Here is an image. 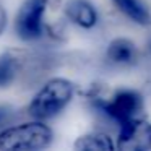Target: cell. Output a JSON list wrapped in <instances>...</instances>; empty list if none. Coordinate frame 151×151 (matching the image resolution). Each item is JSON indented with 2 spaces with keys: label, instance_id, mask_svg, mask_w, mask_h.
Instances as JSON below:
<instances>
[{
  "label": "cell",
  "instance_id": "1",
  "mask_svg": "<svg viewBox=\"0 0 151 151\" xmlns=\"http://www.w3.org/2000/svg\"><path fill=\"white\" fill-rule=\"evenodd\" d=\"M75 94V85L67 78H50L36 93L28 106V114L36 120L55 117L62 112Z\"/></svg>",
  "mask_w": 151,
  "mask_h": 151
},
{
  "label": "cell",
  "instance_id": "9",
  "mask_svg": "<svg viewBox=\"0 0 151 151\" xmlns=\"http://www.w3.org/2000/svg\"><path fill=\"white\" fill-rule=\"evenodd\" d=\"M73 148L76 151H111L115 148V143L104 132H89L76 138Z\"/></svg>",
  "mask_w": 151,
  "mask_h": 151
},
{
  "label": "cell",
  "instance_id": "8",
  "mask_svg": "<svg viewBox=\"0 0 151 151\" xmlns=\"http://www.w3.org/2000/svg\"><path fill=\"white\" fill-rule=\"evenodd\" d=\"M106 57L114 65H130L138 57L137 44L127 37H115L109 42Z\"/></svg>",
  "mask_w": 151,
  "mask_h": 151
},
{
  "label": "cell",
  "instance_id": "12",
  "mask_svg": "<svg viewBox=\"0 0 151 151\" xmlns=\"http://www.w3.org/2000/svg\"><path fill=\"white\" fill-rule=\"evenodd\" d=\"M10 117V109L8 107H0V127L5 124Z\"/></svg>",
  "mask_w": 151,
  "mask_h": 151
},
{
  "label": "cell",
  "instance_id": "5",
  "mask_svg": "<svg viewBox=\"0 0 151 151\" xmlns=\"http://www.w3.org/2000/svg\"><path fill=\"white\" fill-rule=\"evenodd\" d=\"M115 148L124 151L151 150V124L145 119L135 117L119 125V137Z\"/></svg>",
  "mask_w": 151,
  "mask_h": 151
},
{
  "label": "cell",
  "instance_id": "7",
  "mask_svg": "<svg viewBox=\"0 0 151 151\" xmlns=\"http://www.w3.org/2000/svg\"><path fill=\"white\" fill-rule=\"evenodd\" d=\"M65 15L70 21L85 29H89L98 23V12L88 0H70L65 5Z\"/></svg>",
  "mask_w": 151,
  "mask_h": 151
},
{
  "label": "cell",
  "instance_id": "10",
  "mask_svg": "<svg viewBox=\"0 0 151 151\" xmlns=\"http://www.w3.org/2000/svg\"><path fill=\"white\" fill-rule=\"evenodd\" d=\"M117 8L140 26H151V12L141 0H112Z\"/></svg>",
  "mask_w": 151,
  "mask_h": 151
},
{
  "label": "cell",
  "instance_id": "4",
  "mask_svg": "<svg viewBox=\"0 0 151 151\" xmlns=\"http://www.w3.org/2000/svg\"><path fill=\"white\" fill-rule=\"evenodd\" d=\"M46 0H24L15 17V31L23 41H34L42 36V17Z\"/></svg>",
  "mask_w": 151,
  "mask_h": 151
},
{
  "label": "cell",
  "instance_id": "2",
  "mask_svg": "<svg viewBox=\"0 0 151 151\" xmlns=\"http://www.w3.org/2000/svg\"><path fill=\"white\" fill-rule=\"evenodd\" d=\"M54 133L42 122H26L0 132L2 151H36L52 143Z\"/></svg>",
  "mask_w": 151,
  "mask_h": 151
},
{
  "label": "cell",
  "instance_id": "6",
  "mask_svg": "<svg viewBox=\"0 0 151 151\" xmlns=\"http://www.w3.org/2000/svg\"><path fill=\"white\" fill-rule=\"evenodd\" d=\"M28 62V54L20 49H8L0 54V88L13 85L24 72Z\"/></svg>",
  "mask_w": 151,
  "mask_h": 151
},
{
  "label": "cell",
  "instance_id": "13",
  "mask_svg": "<svg viewBox=\"0 0 151 151\" xmlns=\"http://www.w3.org/2000/svg\"><path fill=\"white\" fill-rule=\"evenodd\" d=\"M150 49H151V44H150Z\"/></svg>",
  "mask_w": 151,
  "mask_h": 151
},
{
  "label": "cell",
  "instance_id": "11",
  "mask_svg": "<svg viewBox=\"0 0 151 151\" xmlns=\"http://www.w3.org/2000/svg\"><path fill=\"white\" fill-rule=\"evenodd\" d=\"M5 26H7V12H5V8L0 5V34L4 33Z\"/></svg>",
  "mask_w": 151,
  "mask_h": 151
},
{
  "label": "cell",
  "instance_id": "3",
  "mask_svg": "<svg viewBox=\"0 0 151 151\" xmlns=\"http://www.w3.org/2000/svg\"><path fill=\"white\" fill-rule=\"evenodd\" d=\"M99 109L119 125L138 117L143 109V96L133 89H120L107 101H99Z\"/></svg>",
  "mask_w": 151,
  "mask_h": 151
}]
</instances>
